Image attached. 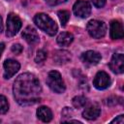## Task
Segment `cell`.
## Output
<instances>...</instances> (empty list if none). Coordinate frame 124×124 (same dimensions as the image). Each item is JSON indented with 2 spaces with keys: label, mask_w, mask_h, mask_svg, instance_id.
<instances>
[{
  "label": "cell",
  "mask_w": 124,
  "mask_h": 124,
  "mask_svg": "<svg viewBox=\"0 0 124 124\" xmlns=\"http://www.w3.org/2000/svg\"><path fill=\"white\" fill-rule=\"evenodd\" d=\"M4 78H11L20 68V64L14 59H7L4 62Z\"/></svg>",
  "instance_id": "9c48e42d"
},
{
  "label": "cell",
  "mask_w": 124,
  "mask_h": 124,
  "mask_svg": "<svg viewBox=\"0 0 124 124\" xmlns=\"http://www.w3.org/2000/svg\"><path fill=\"white\" fill-rule=\"evenodd\" d=\"M110 37L113 40H119L123 38V26L119 20H112L109 27Z\"/></svg>",
  "instance_id": "7c38bea8"
},
{
  "label": "cell",
  "mask_w": 124,
  "mask_h": 124,
  "mask_svg": "<svg viewBox=\"0 0 124 124\" xmlns=\"http://www.w3.org/2000/svg\"><path fill=\"white\" fill-rule=\"evenodd\" d=\"M87 31L89 35L95 39L103 38L106 35L107 32V25L104 21L97 20V19H91L87 23Z\"/></svg>",
  "instance_id": "277c9868"
},
{
  "label": "cell",
  "mask_w": 124,
  "mask_h": 124,
  "mask_svg": "<svg viewBox=\"0 0 124 124\" xmlns=\"http://www.w3.org/2000/svg\"><path fill=\"white\" fill-rule=\"evenodd\" d=\"M13 92L17 104L20 106H32L40 102L42 87L33 74L23 73L16 78Z\"/></svg>",
  "instance_id": "6da1fadb"
},
{
  "label": "cell",
  "mask_w": 124,
  "mask_h": 124,
  "mask_svg": "<svg viewBox=\"0 0 124 124\" xmlns=\"http://www.w3.org/2000/svg\"><path fill=\"white\" fill-rule=\"evenodd\" d=\"M46 52L44 50V49H39L37 51V54H36V57H35V61L37 63H42L46 60Z\"/></svg>",
  "instance_id": "ffe728a7"
},
{
  "label": "cell",
  "mask_w": 124,
  "mask_h": 124,
  "mask_svg": "<svg viewBox=\"0 0 124 124\" xmlns=\"http://www.w3.org/2000/svg\"><path fill=\"white\" fill-rule=\"evenodd\" d=\"M93 85L95 86V88L99 89V90H104L106 88H108L110 85V78L109 76L104 72H98L94 78L93 80Z\"/></svg>",
  "instance_id": "52a82bcc"
},
{
  "label": "cell",
  "mask_w": 124,
  "mask_h": 124,
  "mask_svg": "<svg viewBox=\"0 0 124 124\" xmlns=\"http://www.w3.org/2000/svg\"><path fill=\"white\" fill-rule=\"evenodd\" d=\"M109 68L115 74H122L124 72V55L122 53H114L109 62Z\"/></svg>",
  "instance_id": "ba28073f"
},
{
  "label": "cell",
  "mask_w": 124,
  "mask_h": 124,
  "mask_svg": "<svg viewBox=\"0 0 124 124\" xmlns=\"http://www.w3.org/2000/svg\"><path fill=\"white\" fill-rule=\"evenodd\" d=\"M21 27V19L18 16L14 13L8 15L7 17V29H6V36L13 37L15 36Z\"/></svg>",
  "instance_id": "5b68a950"
},
{
  "label": "cell",
  "mask_w": 124,
  "mask_h": 124,
  "mask_svg": "<svg viewBox=\"0 0 124 124\" xmlns=\"http://www.w3.org/2000/svg\"><path fill=\"white\" fill-rule=\"evenodd\" d=\"M35 24L44 32H46L49 36H54L58 30L57 24L55 21L46 14L39 13L34 16Z\"/></svg>",
  "instance_id": "7a4b0ae2"
},
{
  "label": "cell",
  "mask_w": 124,
  "mask_h": 124,
  "mask_svg": "<svg viewBox=\"0 0 124 124\" xmlns=\"http://www.w3.org/2000/svg\"><path fill=\"white\" fill-rule=\"evenodd\" d=\"M88 100L87 98H85L84 96H76L73 98L72 100V103H73V106L76 108H83L86 106Z\"/></svg>",
  "instance_id": "e0dca14e"
},
{
  "label": "cell",
  "mask_w": 124,
  "mask_h": 124,
  "mask_svg": "<svg viewBox=\"0 0 124 124\" xmlns=\"http://www.w3.org/2000/svg\"><path fill=\"white\" fill-rule=\"evenodd\" d=\"M91 1H92L93 5L97 8H102L106 4V0H91Z\"/></svg>",
  "instance_id": "603a6c76"
},
{
  "label": "cell",
  "mask_w": 124,
  "mask_h": 124,
  "mask_svg": "<svg viewBox=\"0 0 124 124\" xmlns=\"http://www.w3.org/2000/svg\"><path fill=\"white\" fill-rule=\"evenodd\" d=\"M4 48H5V45H4L3 43H0V56H1V54H2V52H3V50H4Z\"/></svg>",
  "instance_id": "484cf974"
},
{
  "label": "cell",
  "mask_w": 124,
  "mask_h": 124,
  "mask_svg": "<svg viewBox=\"0 0 124 124\" xmlns=\"http://www.w3.org/2000/svg\"><path fill=\"white\" fill-rule=\"evenodd\" d=\"M113 122H116V123H119V124H123L124 123V115L123 114H120L119 116H117L116 118H114L113 120H111V123Z\"/></svg>",
  "instance_id": "d4e9b609"
},
{
  "label": "cell",
  "mask_w": 124,
  "mask_h": 124,
  "mask_svg": "<svg viewBox=\"0 0 124 124\" xmlns=\"http://www.w3.org/2000/svg\"><path fill=\"white\" fill-rule=\"evenodd\" d=\"M3 31V20H2V17L0 16V33H2Z\"/></svg>",
  "instance_id": "4316f807"
},
{
  "label": "cell",
  "mask_w": 124,
  "mask_h": 124,
  "mask_svg": "<svg viewBox=\"0 0 124 124\" xmlns=\"http://www.w3.org/2000/svg\"><path fill=\"white\" fill-rule=\"evenodd\" d=\"M101 113V108L98 104H92L86 107L82 112V116L87 120H94L99 117Z\"/></svg>",
  "instance_id": "8fae6325"
},
{
  "label": "cell",
  "mask_w": 124,
  "mask_h": 124,
  "mask_svg": "<svg viewBox=\"0 0 124 124\" xmlns=\"http://www.w3.org/2000/svg\"><path fill=\"white\" fill-rule=\"evenodd\" d=\"M9 109V103L5 96L0 95V113H6Z\"/></svg>",
  "instance_id": "d6986e66"
},
{
  "label": "cell",
  "mask_w": 124,
  "mask_h": 124,
  "mask_svg": "<svg viewBox=\"0 0 124 124\" xmlns=\"http://www.w3.org/2000/svg\"><path fill=\"white\" fill-rule=\"evenodd\" d=\"M46 84L48 85V87L53 92L58 93V94L63 93L66 89V85L64 83V80L62 79L60 73L57 71H51L47 74Z\"/></svg>",
  "instance_id": "3957f363"
},
{
  "label": "cell",
  "mask_w": 124,
  "mask_h": 124,
  "mask_svg": "<svg viewBox=\"0 0 124 124\" xmlns=\"http://www.w3.org/2000/svg\"><path fill=\"white\" fill-rule=\"evenodd\" d=\"M12 51L14 52V53H16V54H20L21 52H22V49H23V47H22V46L21 45H19V44H14L13 46H12Z\"/></svg>",
  "instance_id": "44dd1931"
},
{
  "label": "cell",
  "mask_w": 124,
  "mask_h": 124,
  "mask_svg": "<svg viewBox=\"0 0 124 124\" xmlns=\"http://www.w3.org/2000/svg\"><path fill=\"white\" fill-rule=\"evenodd\" d=\"M73 114V111L69 108H64L62 110V116L63 117H71Z\"/></svg>",
  "instance_id": "cb8c5ba5"
},
{
  "label": "cell",
  "mask_w": 124,
  "mask_h": 124,
  "mask_svg": "<svg viewBox=\"0 0 124 124\" xmlns=\"http://www.w3.org/2000/svg\"><path fill=\"white\" fill-rule=\"evenodd\" d=\"M45 1L50 6H56V5H59V4L66 2L67 0H45Z\"/></svg>",
  "instance_id": "7402d4cb"
},
{
  "label": "cell",
  "mask_w": 124,
  "mask_h": 124,
  "mask_svg": "<svg viewBox=\"0 0 124 124\" xmlns=\"http://www.w3.org/2000/svg\"><path fill=\"white\" fill-rule=\"evenodd\" d=\"M8 1H11V0H8Z\"/></svg>",
  "instance_id": "83f0119b"
},
{
  "label": "cell",
  "mask_w": 124,
  "mask_h": 124,
  "mask_svg": "<svg viewBox=\"0 0 124 124\" xmlns=\"http://www.w3.org/2000/svg\"><path fill=\"white\" fill-rule=\"evenodd\" d=\"M57 44L61 46H67L74 41V36L69 32H62L57 36Z\"/></svg>",
  "instance_id": "2e32d148"
},
{
  "label": "cell",
  "mask_w": 124,
  "mask_h": 124,
  "mask_svg": "<svg viewBox=\"0 0 124 124\" xmlns=\"http://www.w3.org/2000/svg\"><path fill=\"white\" fill-rule=\"evenodd\" d=\"M101 58H102L101 54L95 50H87L83 52L80 56L81 61L87 65H96L100 62Z\"/></svg>",
  "instance_id": "30bf717a"
},
{
  "label": "cell",
  "mask_w": 124,
  "mask_h": 124,
  "mask_svg": "<svg viewBox=\"0 0 124 124\" xmlns=\"http://www.w3.org/2000/svg\"><path fill=\"white\" fill-rule=\"evenodd\" d=\"M73 12L78 17H87L91 13V5L88 1L78 0L73 6Z\"/></svg>",
  "instance_id": "8992f818"
},
{
  "label": "cell",
  "mask_w": 124,
  "mask_h": 124,
  "mask_svg": "<svg viewBox=\"0 0 124 124\" xmlns=\"http://www.w3.org/2000/svg\"><path fill=\"white\" fill-rule=\"evenodd\" d=\"M37 116L43 122H49L52 119V111L49 108L42 106L37 109Z\"/></svg>",
  "instance_id": "9a60e30c"
},
{
  "label": "cell",
  "mask_w": 124,
  "mask_h": 124,
  "mask_svg": "<svg viewBox=\"0 0 124 124\" xmlns=\"http://www.w3.org/2000/svg\"><path fill=\"white\" fill-rule=\"evenodd\" d=\"M57 16H58V18L61 22V25L65 26L67 24L69 18H70V12H68L66 10H61V11H58Z\"/></svg>",
  "instance_id": "ac0fdd59"
},
{
  "label": "cell",
  "mask_w": 124,
  "mask_h": 124,
  "mask_svg": "<svg viewBox=\"0 0 124 124\" xmlns=\"http://www.w3.org/2000/svg\"><path fill=\"white\" fill-rule=\"evenodd\" d=\"M71 53L67 50H57L53 55V60L57 64H65L71 60Z\"/></svg>",
  "instance_id": "5bb4252c"
},
{
  "label": "cell",
  "mask_w": 124,
  "mask_h": 124,
  "mask_svg": "<svg viewBox=\"0 0 124 124\" xmlns=\"http://www.w3.org/2000/svg\"><path fill=\"white\" fill-rule=\"evenodd\" d=\"M21 36L28 44H35L39 41V34H38L37 30L35 28H33L32 26H27L23 30Z\"/></svg>",
  "instance_id": "4fadbf2b"
}]
</instances>
